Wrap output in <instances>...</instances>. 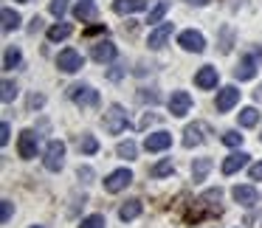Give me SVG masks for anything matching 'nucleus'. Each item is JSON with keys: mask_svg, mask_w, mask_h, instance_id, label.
Segmentation results:
<instances>
[{"mask_svg": "<svg viewBox=\"0 0 262 228\" xmlns=\"http://www.w3.org/2000/svg\"><path fill=\"white\" fill-rule=\"evenodd\" d=\"M186 3H192V6H209L211 0H186Z\"/></svg>", "mask_w": 262, "mask_h": 228, "instance_id": "obj_44", "label": "nucleus"}, {"mask_svg": "<svg viewBox=\"0 0 262 228\" xmlns=\"http://www.w3.org/2000/svg\"><path fill=\"white\" fill-rule=\"evenodd\" d=\"M17 3H31V0H17Z\"/></svg>", "mask_w": 262, "mask_h": 228, "instance_id": "obj_45", "label": "nucleus"}, {"mask_svg": "<svg viewBox=\"0 0 262 228\" xmlns=\"http://www.w3.org/2000/svg\"><path fill=\"white\" fill-rule=\"evenodd\" d=\"M256 76V59L254 57H239V62H237V68H234V79H239V82H248V79H254Z\"/></svg>", "mask_w": 262, "mask_h": 228, "instance_id": "obj_14", "label": "nucleus"}, {"mask_svg": "<svg viewBox=\"0 0 262 228\" xmlns=\"http://www.w3.org/2000/svg\"><path fill=\"white\" fill-rule=\"evenodd\" d=\"M231 197L237 200L239 206L251 209V206H256V200H259V192H256L254 186H234L231 189Z\"/></svg>", "mask_w": 262, "mask_h": 228, "instance_id": "obj_15", "label": "nucleus"}, {"mask_svg": "<svg viewBox=\"0 0 262 228\" xmlns=\"http://www.w3.org/2000/svg\"><path fill=\"white\" fill-rule=\"evenodd\" d=\"M130 183H133V172L124 166V169H116V172H110V175L104 177V192H107V194H119L121 189H127Z\"/></svg>", "mask_w": 262, "mask_h": 228, "instance_id": "obj_4", "label": "nucleus"}, {"mask_svg": "<svg viewBox=\"0 0 262 228\" xmlns=\"http://www.w3.org/2000/svg\"><path fill=\"white\" fill-rule=\"evenodd\" d=\"M141 209H144L141 200L133 197V200H127V203H121V206H119V217H121L124 222H130V220H136V217L141 214Z\"/></svg>", "mask_w": 262, "mask_h": 228, "instance_id": "obj_20", "label": "nucleus"}, {"mask_svg": "<svg viewBox=\"0 0 262 228\" xmlns=\"http://www.w3.org/2000/svg\"><path fill=\"white\" fill-rule=\"evenodd\" d=\"M220 51H223V54H228V51H231V29H226V31H223V45H220Z\"/></svg>", "mask_w": 262, "mask_h": 228, "instance_id": "obj_39", "label": "nucleus"}, {"mask_svg": "<svg viewBox=\"0 0 262 228\" xmlns=\"http://www.w3.org/2000/svg\"><path fill=\"white\" fill-rule=\"evenodd\" d=\"M71 23H62V20H59L57 26H51V29H48V40L51 42H59V40H65V37H71Z\"/></svg>", "mask_w": 262, "mask_h": 228, "instance_id": "obj_23", "label": "nucleus"}, {"mask_svg": "<svg viewBox=\"0 0 262 228\" xmlns=\"http://www.w3.org/2000/svg\"><path fill=\"white\" fill-rule=\"evenodd\" d=\"M217 82H220V74H217V68H211V65H203V68L194 74V85H198L200 90H211V87H217Z\"/></svg>", "mask_w": 262, "mask_h": 228, "instance_id": "obj_11", "label": "nucleus"}, {"mask_svg": "<svg viewBox=\"0 0 262 228\" xmlns=\"http://www.w3.org/2000/svg\"><path fill=\"white\" fill-rule=\"evenodd\" d=\"M0 17H3V31H14V29H20V14L14 12V9H3V12H0Z\"/></svg>", "mask_w": 262, "mask_h": 228, "instance_id": "obj_22", "label": "nucleus"}, {"mask_svg": "<svg viewBox=\"0 0 262 228\" xmlns=\"http://www.w3.org/2000/svg\"><path fill=\"white\" fill-rule=\"evenodd\" d=\"M237 102H239V90L234 85H226V87H220V90H217L214 107H217V113H228V110H231Z\"/></svg>", "mask_w": 262, "mask_h": 228, "instance_id": "obj_7", "label": "nucleus"}, {"mask_svg": "<svg viewBox=\"0 0 262 228\" xmlns=\"http://www.w3.org/2000/svg\"><path fill=\"white\" fill-rule=\"evenodd\" d=\"M79 152H85V155H96L99 152V141L91 135V132H85V135L79 138Z\"/></svg>", "mask_w": 262, "mask_h": 228, "instance_id": "obj_25", "label": "nucleus"}, {"mask_svg": "<svg viewBox=\"0 0 262 228\" xmlns=\"http://www.w3.org/2000/svg\"><path fill=\"white\" fill-rule=\"evenodd\" d=\"M104 225H107L104 214H91V217H85V220L79 222V228H104Z\"/></svg>", "mask_w": 262, "mask_h": 228, "instance_id": "obj_30", "label": "nucleus"}, {"mask_svg": "<svg viewBox=\"0 0 262 228\" xmlns=\"http://www.w3.org/2000/svg\"><path fill=\"white\" fill-rule=\"evenodd\" d=\"M20 62H23V57H20L17 48H6V54H3V68H6V71H14Z\"/></svg>", "mask_w": 262, "mask_h": 228, "instance_id": "obj_27", "label": "nucleus"}, {"mask_svg": "<svg viewBox=\"0 0 262 228\" xmlns=\"http://www.w3.org/2000/svg\"><path fill=\"white\" fill-rule=\"evenodd\" d=\"M248 158H251L248 152H231L226 161H223V166H220L223 175H234V172H239L245 164H248Z\"/></svg>", "mask_w": 262, "mask_h": 228, "instance_id": "obj_17", "label": "nucleus"}, {"mask_svg": "<svg viewBox=\"0 0 262 228\" xmlns=\"http://www.w3.org/2000/svg\"><path fill=\"white\" fill-rule=\"evenodd\" d=\"M155 119H158V116H152V113H147V116H144V119H141V130H147V127L149 124H152V121Z\"/></svg>", "mask_w": 262, "mask_h": 228, "instance_id": "obj_41", "label": "nucleus"}, {"mask_svg": "<svg viewBox=\"0 0 262 228\" xmlns=\"http://www.w3.org/2000/svg\"><path fill=\"white\" fill-rule=\"evenodd\" d=\"M203 130H206L203 124H189L186 130H183V147L192 149V147H198V144H203Z\"/></svg>", "mask_w": 262, "mask_h": 228, "instance_id": "obj_19", "label": "nucleus"}, {"mask_svg": "<svg viewBox=\"0 0 262 228\" xmlns=\"http://www.w3.org/2000/svg\"><path fill=\"white\" fill-rule=\"evenodd\" d=\"M42 104H46V96H42V93H31V96H29V107L31 110L42 107Z\"/></svg>", "mask_w": 262, "mask_h": 228, "instance_id": "obj_36", "label": "nucleus"}, {"mask_svg": "<svg viewBox=\"0 0 262 228\" xmlns=\"http://www.w3.org/2000/svg\"><path fill=\"white\" fill-rule=\"evenodd\" d=\"M57 68L62 71V74H76V71L85 68V57H82L76 48H65L57 57Z\"/></svg>", "mask_w": 262, "mask_h": 228, "instance_id": "obj_2", "label": "nucleus"}, {"mask_svg": "<svg viewBox=\"0 0 262 228\" xmlns=\"http://www.w3.org/2000/svg\"><path fill=\"white\" fill-rule=\"evenodd\" d=\"M172 147V132L166 130H158V132H149L147 141H144V149L147 152H164V149Z\"/></svg>", "mask_w": 262, "mask_h": 228, "instance_id": "obj_9", "label": "nucleus"}, {"mask_svg": "<svg viewBox=\"0 0 262 228\" xmlns=\"http://www.w3.org/2000/svg\"><path fill=\"white\" fill-rule=\"evenodd\" d=\"M96 14H99V9H96V3H93V0H79V3L74 6V17L82 20V23H93V20H96Z\"/></svg>", "mask_w": 262, "mask_h": 228, "instance_id": "obj_16", "label": "nucleus"}, {"mask_svg": "<svg viewBox=\"0 0 262 228\" xmlns=\"http://www.w3.org/2000/svg\"><path fill=\"white\" fill-rule=\"evenodd\" d=\"M248 175H251V180H262V161H259V164H254V166H251V172H248Z\"/></svg>", "mask_w": 262, "mask_h": 228, "instance_id": "obj_40", "label": "nucleus"}, {"mask_svg": "<svg viewBox=\"0 0 262 228\" xmlns=\"http://www.w3.org/2000/svg\"><path fill=\"white\" fill-rule=\"evenodd\" d=\"M192 110V96H189L186 90H175L169 96V113L175 116V119H183V116Z\"/></svg>", "mask_w": 262, "mask_h": 228, "instance_id": "obj_8", "label": "nucleus"}, {"mask_svg": "<svg viewBox=\"0 0 262 228\" xmlns=\"http://www.w3.org/2000/svg\"><path fill=\"white\" fill-rule=\"evenodd\" d=\"M14 96H17V85H14L12 79H6L3 82V93H0V99H3V104H9Z\"/></svg>", "mask_w": 262, "mask_h": 228, "instance_id": "obj_31", "label": "nucleus"}, {"mask_svg": "<svg viewBox=\"0 0 262 228\" xmlns=\"http://www.w3.org/2000/svg\"><path fill=\"white\" fill-rule=\"evenodd\" d=\"M116 54H119V48H116V42H110V40H102V42H96V45H93L91 57L96 59L99 65H104V62H113V59H116Z\"/></svg>", "mask_w": 262, "mask_h": 228, "instance_id": "obj_12", "label": "nucleus"}, {"mask_svg": "<svg viewBox=\"0 0 262 228\" xmlns=\"http://www.w3.org/2000/svg\"><path fill=\"white\" fill-rule=\"evenodd\" d=\"M178 45H181L183 51H192V54H200V51H206V37L200 34V31L189 29V31H183V34L178 37Z\"/></svg>", "mask_w": 262, "mask_h": 228, "instance_id": "obj_6", "label": "nucleus"}, {"mask_svg": "<svg viewBox=\"0 0 262 228\" xmlns=\"http://www.w3.org/2000/svg\"><path fill=\"white\" fill-rule=\"evenodd\" d=\"M9 138H12V127H9V121H3V124H0V144L6 147Z\"/></svg>", "mask_w": 262, "mask_h": 228, "instance_id": "obj_35", "label": "nucleus"}, {"mask_svg": "<svg viewBox=\"0 0 262 228\" xmlns=\"http://www.w3.org/2000/svg\"><path fill=\"white\" fill-rule=\"evenodd\" d=\"M31 228H42V225H31Z\"/></svg>", "mask_w": 262, "mask_h": 228, "instance_id": "obj_47", "label": "nucleus"}, {"mask_svg": "<svg viewBox=\"0 0 262 228\" xmlns=\"http://www.w3.org/2000/svg\"><path fill=\"white\" fill-rule=\"evenodd\" d=\"M223 144H226V147H239V144H243V135H239L237 130H228V132H223Z\"/></svg>", "mask_w": 262, "mask_h": 228, "instance_id": "obj_32", "label": "nucleus"}, {"mask_svg": "<svg viewBox=\"0 0 262 228\" xmlns=\"http://www.w3.org/2000/svg\"><path fill=\"white\" fill-rule=\"evenodd\" d=\"M116 155H119V158H124V161H136V155H138L136 141H121L119 147H116Z\"/></svg>", "mask_w": 262, "mask_h": 228, "instance_id": "obj_24", "label": "nucleus"}, {"mask_svg": "<svg viewBox=\"0 0 262 228\" xmlns=\"http://www.w3.org/2000/svg\"><path fill=\"white\" fill-rule=\"evenodd\" d=\"M259 62H262V48H259Z\"/></svg>", "mask_w": 262, "mask_h": 228, "instance_id": "obj_46", "label": "nucleus"}, {"mask_svg": "<svg viewBox=\"0 0 262 228\" xmlns=\"http://www.w3.org/2000/svg\"><path fill=\"white\" fill-rule=\"evenodd\" d=\"M138 99H141V102H149V104H158V93H155V90H141V93H138Z\"/></svg>", "mask_w": 262, "mask_h": 228, "instance_id": "obj_37", "label": "nucleus"}, {"mask_svg": "<svg viewBox=\"0 0 262 228\" xmlns=\"http://www.w3.org/2000/svg\"><path fill=\"white\" fill-rule=\"evenodd\" d=\"M175 172V166H172V158H164V161H158V164L149 169V175L152 177H166V175H172Z\"/></svg>", "mask_w": 262, "mask_h": 228, "instance_id": "obj_26", "label": "nucleus"}, {"mask_svg": "<svg viewBox=\"0 0 262 228\" xmlns=\"http://www.w3.org/2000/svg\"><path fill=\"white\" fill-rule=\"evenodd\" d=\"M166 12H169V3H158V6L152 9V12H149V17H147V23L149 26H155V23H164V17H166Z\"/></svg>", "mask_w": 262, "mask_h": 228, "instance_id": "obj_29", "label": "nucleus"}, {"mask_svg": "<svg viewBox=\"0 0 262 228\" xmlns=\"http://www.w3.org/2000/svg\"><path fill=\"white\" fill-rule=\"evenodd\" d=\"M48 172H59L65 166V144L62 141H51L46 147V158H42Z\"/></svg>", "mask_w": 262, "mask_h": 228, "instance_id": "obj_3", "label": "nucleus"}, {"mask_svg": "<svg viewBox=\"0 0 262 228\" xmlns=\"http://www.w3.org/2000/svg\"><path fill=\"white\" fill-rule=\"evenodd\" d=\"M169 37H172V23H161L158 29L149 31L147 45L152 48V51H158V48H164V45H166V40H169Z\"/></svg>", "mask_w": 262, "mask_h": 228, "instance_id": "obj_13", "label": "nucleus"}, {"mask_svg": "<svg viewBox=\"0 0 262 228\" xmlns=\"http://www.w3.org/2000/svg\"><path fill=\"white\" fill-rule=\"evenodd\" d=\"M48 9H51V14H54V17H59V20H62V14L68 12V0H51V6H48Z\"/></svg>", "mask_w": 262, "mask_h": 228, "instance_id": "obj_33", "label": "nucleus"}, {"mask_svg": "<svg viewBox=\"0 0 262 228\" xmlns=\"http://www.w3.org/2000/svg\"><path fill=\"white\" fill-rule=\"evenodd\" d=\"M147 9V0H113V12L116 14H136Z\"/></svg>", "mask_w": 262, "mask_h": 228, "instance_id": "obj_18", "label": "nucleus"}, {"mask_svg": "<svg viewBox=\"0 0 262 228\" xmlns=\"http://www.w3.org/2000/svg\"><path fill=\"white\" fill-rule=\"evenodd\" d=\"M211 172V161L209 158H198L192 164V180L194 183H200V180H206V175Z\"/></svg>", "mask_w": 262, "mask_h": 228, "instance_id": "obj_21", "label": "nucleus"}, {"mask_svg": "<svg viewBox=\"0 0 262 228\" xmlns=\"http://www.w3.org/2000/svg\"><path fill=\"white\" fill-rule=\"evenodd\" d=\"M37 147H40V135L34 130H23L20 132V141H17V152L23 161L37 158Z\"/></svg>", "mask_w": 262, "mask_h": 228, "instance_id": "obj_5", "label": "nucleus"}, {"mask_svg": "<svg viewBox=\"0 0 262 228\" xmlns=\"http://www.w3.org/2000/svg\"><path fill=\"white\" fill-rule=\"evenodd\" d=\"M102 31H107L104 26H93V29H88L85 31V37H93V34H102Z\"/></svg>", "mask_w": 262, "mask_h": 228, "instance_id": "obj_43", "label": "nucleus"}, {"mask_svg": "<svg viewBox=\"0 0 262 228\" xmlns=\"http://www.w3.org/2000/svg\"><path fill=\"white\" fill-rule=\"evenodd\" d=\"M40 29H42V20H40V17H34V20H31V26H29V31H31V34H37Z\"/></svg>", "mask_w": 262, "mask_h": 228, "instance_id": "obj_42", "label": "nucleus"}, {"mask_svg": "<svg viewBox=\"0 0 262 228\" xmlns=\"http://www.w3.org/2000/svg\"><path fill=\"white\" fill-rule=\"evenodd\" d=\"M259 141H262V135H259Z\"/></svg>", "mask_w": 262, "mask_h": 228, "instance_id": "obj_48", "label": "nucleus"}, {"mask_svg": "<svg viewBox=\"0 0 262 228\" xmlns=\"http://www.w3.org/2000/svg\"><path fill=\"white\" fill-rule=\"evenodd\" d=\"M12 200H3V203H0V220H3V222H9V220H12Z\"/></svg>", "mask_w": 262, "mask_h": 228, "instance_id": "obj_34", "label": "nucleus"}, {"mask_svg": "<svg viewBox=\"0 0 262 228\" xmlns=\"http://www.w3.org/2000/svg\"><path fill=\"white\" fill-rule=\"evenodd\" d=\"M71 99H74L79 107H96V104H99V90L76 85V87H71Z\"/></svg>", "mask_w": 262, "mask_h": 228, "instance_id": "obj_10", "label": "nucleus"}, {"mask_svg": "<svg viewBox=\"0 0 262 228\" xmlns=\"http://www.w3.org/2000/svg\"><path fill=\"white\" fill-rule=\"evenodd\" d=\"M239 127H254L256 121H259V113H256V107H245V110H239Z\"/></svg>", "mask_w": 262, "mask_h": 228, "instance_id": "obj_28", "label": "nucleus"}, {"mask_svg": "<svg viewBox=\"0 0 262 228\" xmlns=\"http://www.w3.org/2000/svg\"><path fill=\"white\" fill-rule=\"evenodd\" d=\"M104 130L110 132V135H119V132H124L127 130V110L121 107V104H110L107 107V113H104Z\"/></svg>", "mask_w": 262, "mask_h": 228, "instance_id": "obj_1", "label": "nucleus"}, {"mask_svg": "<svg viewBox=\"0 0 262 228\" xmlns=\"http://www.w3.org/2000/svg\"><path fill=\"white\" fill-rule=\"evenodd\" d=\"M76 175H79L82 183H91L93 180V169H91V166H79V172H76Z\"/></svg>", "mask_w": 262, "mask_h": 228, "instance_id": "obj_38", "label": "nucleus"}]
</instances>
